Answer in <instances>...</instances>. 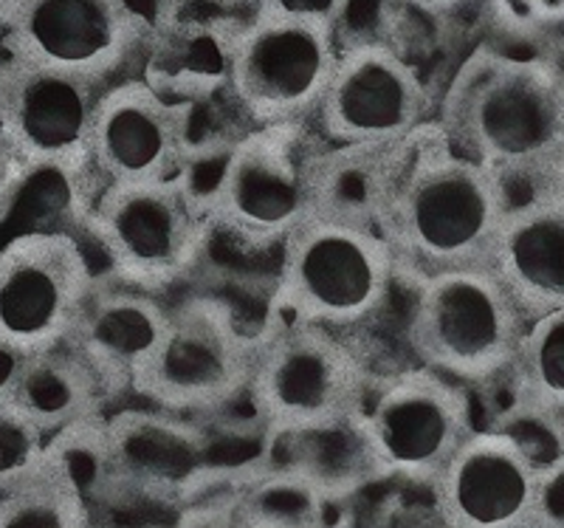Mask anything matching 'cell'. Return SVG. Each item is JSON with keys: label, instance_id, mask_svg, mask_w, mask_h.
Wrapping results in <instances>:
<instances>
[{"label": "cell", "instance_id": "6da1fadb", "mask_svg": "<svg viewBox=\"0 0 564 528\" xmlns=\"http://www.w3.org/2000/svg\"><path fill=\"white\" fill-rule=\"evenodd\" d=\"M443 136L502 179L511 198L517 184L533 195L564 148V74L547 60L475 54L446 97Z\"/></svg>", "mask_w": 564, "mask_h": 528}, {"label": "cell", "instance_id": "7a4b0ae2", "mask_svg": "<svg viewBox=\"0 0 564 528\" xmlns=\"http://www.w3.org/2000/svg\"><path fill=\"white\" fill-rule=\"evenodd\" d=\"M511 193L502 179L449 148L441 130L426 144L381 218V235L412 283L491 263Z\"/></svg>", "mask_w": 564, "mask_h": 528}, {"label": "cell", "instance_id": "3957f363", "mask_svg": "<svg viewBox=\"0 0 564 528\" xmlns=\"http://www.w3.org/2000/svg\"><path fill=\"white\" fill-rule=\"evenodd\" d=\"M212 226L206 190L186 168L155 184L99 187L83 229L102 251L105 274L164 297L198 269Z\"/></svg>", "mask_w": 564, "mask_h": 528}, {"label": "cell", "instance_id": "277c9868", "mask_svg": "<svg viewBox=\"0 0 564 528\" xmlns=\"http://www.w3.org/2000/svg\"><path fill=\"white\" fill-rule=\"evenodd\" d=\"M370 370L339 331L271 309L254 336L246 399L265 432H296L359 416Z\"/></svg>", "mask_w": 564, "mask_h": 528}, {"label": "cell", "instance_id": "5b68a950", "mask_svg": "<svg viewBox=\"0 0 564 528\" xmlns=\"http://www.w3.org/2000/svg\"><path fill=\"white\" fill-rule=\"evenodd\" d=\"M398 263L379 229L311 213L280 244L271 309L330 331L356 328L379 314Z\"/></svg>", "mask_w": 564, "mask_h": 528}, {"label": "cell", "instance_id": "8992f818", "mask_svg": "<svg viewBox=\"0 0 564 528\" xmlns=\"http://www.w3.org/2000/svg\"><path fill=\"white\" fill-rule=\"evenodd\" d=\"M415 289L406 336L423 367L466 387L511 376L528 320L491 266L435 274Z\"/></svg>", "mask_w": 564, "mask_h": 528}, {"label": "cell", "instance_id": "52a82bcc", "mask_svg": "<svg viewBox=\"0 0 564 528\" xmlns=\"http://www.w3.org/2000/svg\"><path fill=\"white\" fill-rule=\"evenodd\" d=\"M339 52L330 23L254 9L226 45V85L254 128L300 125L319 108Z\"/></svg>", "mask_w": 564, "mask_h": 528}, {"label": "cell", "instance_id": "ba28073f", "mask_svg": "<svg viewBox=\"0 0 564 528\" xmlns=\"http://www.w3.org/2000/svg\"><path fill=\"white\" fill-rule=\"evenodd\" d=\"M254 336L229 303L215 297H198L170 314V325L141 365L133 381V396L159 410L189 419L229 410L246 399Z\"/></svg>", "mask_w": 564, "mask_h": 528}, {"label": "cell", "instance_id": "9c48e42d", "mask_svg": "<svg viewBox=\"0 0 564 528\" xmlns=\"http://www.w3.org/2000/svg\"><path fill=\"white\" fill-rule=\"evenodd\" d=\"M316 148L300 125L257 128L220 153L206 198L212 220L249 246H280L314 213Z\"/></svg>", "mask_w": 564, "mask_h": 528}, {"label": "cell", "instance_id": "30bf717a", "mask_svg": "<svg viewBox=\"0 0 564 528\" xmlns=\"http://www.w3.org/2000/svg\"><path fill=\"white\" fill-rule=\"evenodd\" d=\"M99 271L70 229L0 240V351L14 359L68 340Z\"/></svg>", "mask_w": 564, "mask_h": 528}, {"label": "cell", "instance_id": "8fae6325", "mask_svg": "<svg viewBox=\"0 0 564 528\" xmlns=\"http://www.w3.org/2000/svg\"><path fill=\"white\" fill-rule=\"evenodd\" d=\"M359 421L387 477L430 486L480 430L466 385L423 365L370 381Z\"/></svg>", "mask_w": 564, "mask_h": 528}, {"label": "cell", "instance_id": "7c38bea8", "mask_svg": "<svg viewBox=\"0 0 564 528\" xmlns=\"http://www.w3.org/2000/svg\"><path fill=\"white\" fill-rule=\"evenodd\" d=\"M94 79L18 63L0 83V133L29 175H63L94 184L90 130L102 90Z\"/></svg>", "mask_w": 564, "mask_h": 528}, {"label": "cell", "instance_id": "4fadbf2b", "mask_svg": "<svg viewBox=\"0 0 564 528\" xmlns=\"http://www.w3.org/2000/svg\"><path fill=\"white\" fill-rule=\"evenodd\" d=\"M0 29L23 63L99 85H110L150 37L130 0H14Z\"/></svg>", "mask_w": 564, "mask_h": 528}, {"label": "cell", "instance_id": "5bb4252c", "mask_svg": "<svg viewBox=\"0 0 564 528\" xmlns=\"http://www.w3.org/2000/svg\"><path fill=\"white\" fill-rule=\"evenodd\" d=\"M430 90L401 52L381 40L341 45L334 77L316 108L327 144H395L423 128Z\"/></svg>", "mask_w": 564, "mask_h": 528}, {"label": "cell", "instance_id": "9a60e30c", "mask_svg": "<svg viewBox=\"0 0 564 528\" xmlns=\"http://www.w3.org/2000/svg\"><path fill=\"white\" fill-rule=\"evenodd\" d=\"M189 168V117L148 79L108 85L90 130V173L99 187L170 181Z\"/></svg>", "mask_w": 564, "mask_h": 528}, {"label": "cell", "instance_id": "2e32d148", "mask_svg": "<svg viewBox=\"0 0 564 528\" xmlns=\"http://www.w3.org/2000/svg\"><path fill=\"white\" fill-rule=\"evenodd\" d=\"M116 492L150 500H186L212 466V435L198 419L159 407H128L102 421Z\"/></svg>", "mask_w": 564, "mask_h": 528}, {"label": "cell", "instance_id": "e0dca14e", "mask_svg": "<svg viewBox=\"0 0 564 528\" xmlns=\"http://www.w3.org/2000/svg\"><path fill=\"white\" fill-rule=\"evenodd\" d=\"M536 470L502 432L480 427L435 477L443 528H525Z\"/></svg>", "mask_w": 564, "mask_h": 528}, {"label": "cell", "instance_id": "ac0fdd59", "mask_svg": "<svg viewBox=\"0 0 564 528\" xmlns=\"http://www.w3.org/2000/svg\"><path fill=\"white\" fill-rule=\"evenodd\" d=\"M164 297L144 294L99 271L68 340L105 381L110 401L133 396V381L170 325Z\"/></svg>", "mask_w": 564, "mask_h": 528}, {"label": "cell", "instance_id": "d6986e66", "mask_svg": "<svg viewBox=\"0 0 564 528\" xmlns=\"http://www.w3.org/2000/svg\"><path fill=\"white\" fill-rule=\"evenodd\" d=\"M491 271L528 323L564 311V204L533 193L508 209Z\"/></svg>", "mask_w": 564, "mask_h": 528}, {"label": "cell", "instance_id": "ffe728a7", "mask_svg": "<svg viewBox=\"0 0 564 528\" xmlns=\"http://www.w3.org/2000/svg\"><path fill=\"white\" fill-rule=\"evenodd\" d=\"M7 394L48 439L105 419L110 405L105 381L70 340L14 359Z\"/></svg>", "mask_w": 564, "mask_h": 528}, {"label": "cell", "instance_id": "44dd1931", "mask_svg": "<svg viewBox=\"0 0 564 528\" xmlns=\"http://www.w3.org/2000/svg\"><path fill=\"white\" fill-rule=\"evenodd\" d=\"M265 464L289 466L314 481L330 500L345 503L352 492L384 477L365 439L359 416L296 432H269Z\"/></svg>", "mask_w": 564, "mask_h": 528}, {"label": "cell", "instance_id": "7402d4cb", "mask_svg": "<svg viewBox=\"0 0 564 528\" xmlns=\"http://www.w3.org/2000/svg\"><path fill=\"white\" fill-rule=\"evenodd\" d=\"M339 506L300 472L263 464L240 486L235 522L243 528H341L330 517Z\"/></svg>", "mask_w": 564, "mask_h": 528}, {"label": "cell", "instance_id": "603a6c76", "mask_svg": "<svg viewBox=\"0 0 564 528\" xmlns=\"http://www.w3.org/2000/svg\"><path fill=\"white\" fill-rule=\"evenodd\" d=\"M0 528H94V509L57 457L0 495Z\"/></svg>", "mask_w": 564, "mask_h": 528}, {"label": "cell", "instance_id": "cb8c5ba5", "mask_svg": "<svg viewBox=\"0 0 564 528\" xmlns=\"http://www.w3.org/2000/svg\"><path fill=\"white\" fill-rule=\"evenodd\" d=\"M508 379L520 396L564 412V311L528 323Z\"/></svg>", "mask_w": 564, "mask_h": 528}, {"label": "cell", "instance_id": "d4e9b609", "mask_svg": "<svg viewBox=\"0 0 564 528\" xmlns=\"http://www.w3.org/2000/svg\"><path fill=\"white\" fill-rule=\"evenodd\" d=\"M491 430L502 432L533 470L551 466L564 457V412L511 390V401L494 416Z\"/></svg>", "mask_w": 564, "mask_h": 528}, {"label": "cell", "instance_id": "484cf974", "mask_svg": "<svg viewBox=\"0 0 564 528\" xmlns=\"http://www.w3.org/2000/svg\"><path fill=\"white\" fill-rule=\"evenodd\" d=\"M48 452L52 439L7 390H0V495L37 475Z\"/></svg>", "mask_w": 564, "mask_h": 528}, {"label": "cell", "instance_id": "4316f807", "mask_svg": "<svg viewBox=\"0 0 564 528\" xmlns=\"http://www.w3.org/2000/svg\"><path fill=\"white\" fill-rule=\"evenodd\" d=\"M525 528H564V457L536 470Z\"/></svg>", "mask_w": 564, "mask_h": 528}, {"label": "cell", "instance_id": "83f0119b", "mask_svg": "<svg viewBox=\"0 0 564 528\" xmlns=\"http://www.w3.org/2000/svg\"><path fill=\"white\" fill-rule=\"evenodd\" d=\"M29 181V170L18 159L7 136L0 133V229L18 209V201Z\"/></svg>", "mask_w": 564, "mask_h": 528}, {"label": "cell", "instance_id": "f1b7e54d", "mask_svg": "<svg viewBox=\"0 0 564 528\" xmlns=\"http://www.w3.org/2000/svg\"><path fill=\"white\" fill-rule=\"evenodd\" d=\"M347 7H350V0H260L257 3V9H269V12L322 20V23L336 26V32L341 26V18L347 14Z\"/></svg>", "mask_w": 564, "mask_h": 528}, {"label": "cell", "instance_id": "f546056e", "mask_svg": "<svg viewBox=\"0 0 564 528\" xmlns=\"http://www.w3.org/2000/svg\"><path fill=\"white\" fill-rule=\"evenodd\" d=\"M531 26L562 29L564 26V0H517Z\"/></svg>", "mask_w": 564, "mask_h": 528}, {"label": "cell", "instance_id": "4dcf8cb0", "mask_svg": "<svg viewBox=\"0 0 564 528\" xmlns=\"http://www.w3.org/2000/svg\"><path fill=\"white\" fill-rule=\"evenodd\" d=\"M536 193L551 195V198L562 201L564 204V148H562V153L556 155V162L551 164V170L545 173V179H542V184H539Z\"/></svg>", "mask_w": 564, "mask_h": 528}, {"label": "cell", "instance_id": "1f68e13d", "mask_svg": "<svg viewBox=\"0 0 564 528\" xmlns=\"http://www.w3.org/2000/svg\"><path fill=\"white\" fill-rule=\"evenodd\" d=\"M401 3L410 9H415V12L443 18V14H452V12H457V9L468 7L471 0H401Z\"/></svg>", "mask_w": 564, "mask_h": 528}, {"label": "cell", "instance_id": "d6a6232c", "mask_svg": "<svg viewBox=\"0 0 564 528\" xmlns=\"http://www.w3.org/2000/svg\"><path fill=\"white\" fill-rule=\"evenodd\" d=\"M198 3H206V7H218V9H257L260 0H198Z\"/></svg>", "mask_w": 564, "mask_h": 528}, {"label": "cell", "instance_id": "836d02e7", "mask_svg": "<svg viewBox=\"0 0 564 528\" xmlns=\"http://www.w3.org/2000/svg\"><path fill=\"white\" fill-rule=\"evenodd\" d=\"M12 7H14V0H0V20L7 18L9 9H12Z\"/></svg>", "mask_w": 564, "mask_h": 528}]
</instances>
